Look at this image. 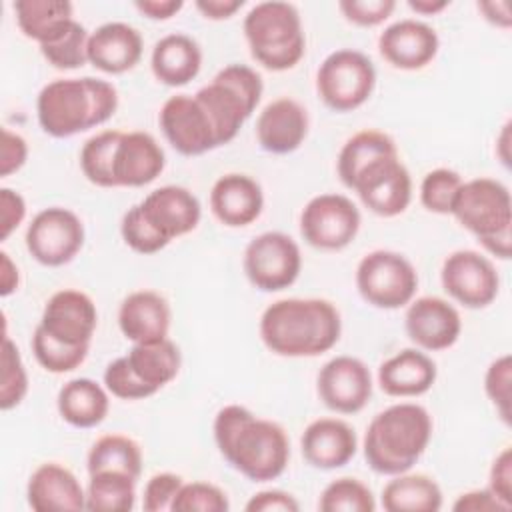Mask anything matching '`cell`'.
I'll use <instances>...</instances> for the list:
<instances>
[{"label": "cell", "mask_w": 512, "mask_h": 512, "mask_svg": "<svg viewBox=\"0 0 512 512\" xmlns=\"http://www.w3.org/2000/svg\"><path fill=\"white\" fill-rule=\"evenodd\" d=\"M436 364L420 348H404L378 368V384L384 394L410 398L426 394L436 382Z\"/></svg>", "instance_id": "28"}, {"label": "cell", "mask_w": 512, "mask_h": 512, "mask_svg": "<svg viewBox=\"0 0 512 512\" xmlns=\"http://www.w3.org/2000/svg\"><path fill=\"white\" fill-rule=\"evenodd\" d=\"M118 108L114 84L102 78H62L48 82L36 100L40 128L54 138H68L104 124Z\"/></svg>", "instance_id": "3"}, {"label": "cell", "mask_w": 512, "mask_h": 512, "mask_svg": "<svg viewBox=\"0 0 512 512\" xmlns=\"http://www.w3.org/2000/svg\"><path fill=\"white\" fill-rule=\"evenodd\" d=\"M360 230V212L344 194H318L302 208L300 234L312 248L342 250Z\"/></svg>", "instance_id": "11"}, {"label": "cell", "mask_w": 512, "mask_h": 512, "mask_svg": "<svg viewBox=\"0 0 512 512\" xmlns=\"http://www.w3.org/2000/svg\"><path fill=\"white\" fill-rule=\"evenodd\" d=\"M120 136V130H104L84 142L80 150V168L88 182L100 188H116L114 152Z\"/></svg>", "instance_id": "37"}, {"label": "cell", "mask_w": 512, "mask_h": 512, "mask_svg": "<svg viewBox=\"0 0 512 512\" xmlns=\"http://www.w3.org/2000/svg\"><path fill=\"white\" fill-rule=\"evenodd\" d=\"M28 392V374L18 346L8 334L2 336V380H0V408H16Z\"/></svg>", "instance_id": "41"}, {"label": "cell", "mask_w": 512, "mask_h": 512, "mask_svg": "<svg viewBox=\"0 0 512 512\" xmlns=\"http://www.w3.org/2000/svg\"><path fill=\"white\" fill-rule=\"evenodd\" d=\"M376 68L372 60L352 48H342L324 58L316 72L320 100L334 112L360 108L374 92Z\"/></svg>", "instance_id": "8"}, {"label": "cell", "mask_w": 512, "mask_h": 512, "mask_svg": "<svg viewBox=\"0 0 512 512\" xmlns=\"http://www.w3.org/2000/svg\"><path fill=\"white\" fill-rule=\"evenodd\" d=\"M14 14L22 34L38 46L58 40L74 22V6L68 0H18Z\"/></svg>", "instance_id": "30"}, {"label": "cell", "mask_w": 512, "mask_h": 512, "mask_svg": "<svg viewBox=\"0 0 512 512\" xmlns=\"http://www.w3.org/2000/svg\"><path fill=\"white\" fill-rule=\"evenodd\" d=\"M382 508L388 512H436L442 508V490L426 474H396L382 488Z\"/></svg>", "instance_id": "32"}, {"label": "cell", "mask_w": 512, "mask_h": 512, "mask_svg": "<svg viewBox=\"0 0 512 512\" xmlns=\"http://www.w3.org/2000/svg\"><path fill=\"white\" fill-rule=\"evenodd\" d=\"M442 288L466 308L492 304L500 290V276L492 260L476 250L452 252L440 270Z\"/></svg>", "instance_id": "13"}, {"label": "cell", "mask_w": 512, "mask_h": 512, "mask_svg": "<svg viewBox=\"0 0 512 512\" xmlns=\"http://www.w3.org/2000/svg\"><path fill=\"white\" fill-rule=\"evenodd\" d=\"M362 204L384 218L402 214L412 200V178L400 156H384L366 166L352 182Z\"/></svg>", "instance_id": "14"}, {"label": "cell", "mask_w": 512, "mask_h": 512, "mask_svg": "<svg viewBox=\"0 0 512 512\" xmlns=\"http://www.w3.org/2000/svg\"><path fill=\"white\" fill-rule=\"evenodd\" d=\"M228 496L210 482H184L172 502V512H226Z\"/></svg>", "instance_id": "44"}, {"label": "cell", "mask_w": 512, "mask_h": 512, "mask_svg": "<svg viewBox=\"0 0 512 512\" xmlns=\"http://www.w3.org/2000/svg\"><path fill=\"white\" fill-rule=\"evenodd\" d=\"M194 6L208 20H226L244 6V0H196Z\"/></svg>", "instance_id": "54"}, {"label": "cell", "mask_w": 512, "mask_h": 512, "mask_svg": "<svg viewBox=\"0 0 512 512\" xmlns=\"http://www.w3.org/2000/svg\"><path fill=\"white\" fill-rule=\"evenodd\" d=\"M150 68L158 82L174 88L186 86L202 68V50L188 34H166L152 48Z\"/></svg>", "instance_id": "29"}, {"label": "cell", "mask_w": 512, "mask_h": 512, "mask_svg": "<svg viewBox=\"0 0 512 512\" xmlns=\"http://www.w3.org/2000/svg\"><path fill=\"white\" fill-rule=\"evenodd\" d=\"M140 32L126 22H106L88 38V62L106 74L132 70L142 58Z\"/></svg>", "instance_id": "26"}, {"label": "cell", "mask_w": 512, "mask_h": 512, "mask_svg": "<svg viewBox=\"0 0 512 512\" xmlns=\"http://www.w3.org/2000/svg\"><path fill=\"white\" fill-rule=\"evenodd\" d=\"M450 214L472 232L486 252L500 260L512 254V200L506 184L494 178L462 182Z\"/></svg>", "instance_id": "5"}, {"label": "cell", "mask_w": 512, "mask_h": 512, "mask_svg": "<svg viewBox=\"0 0 512 512\" xmlns=\"http://www.w3.org/2000/svg\"><path fill=\"white\" fill-rule=\"evenodd\" d=\"M448 4V0H408V8L422 16L440 14L444 8H448Z\"/></svg>", "instance_id": "58"}, {"label": "cell", "mask_w": 512, "mask_h": 512, "mask_svg": "<svg viewBox=\"0 0 512 512\" xmlns=\"http://www.w3.org/2000/svg\"><path fill=\"white\" fill-rule=\"evenodd\" d=\"M104 386L106 390L120 400H144L154 396L156 390L142 382L136 372L130 368L126 356L112 360L104 370Z\"/></svg>", "instance_id": "45"}, {"label": "cell", "mask_w": 512, "mask_h": 512, "mask_svg": "<svg viewBox=\"0 0 512 512\" xmlns=\"http://www.w3.org/2000/svg\"><path fill=\"white\" fill-rule=\"evenodd\" d=\"M356 288L368 304L396 310L412 302L418 274L406 256L392 250H374L358 262Z\"/></svg>", "instance_id": "9"}, {"label": "cell", "mask_w": 512, "mask_h": 512, "mask_svg": "<svg viewBox=\"0 0 512 512\" xmlns=\"http://www.w3.org/2000/svg\"><path fill=\"white\" fill-rule=\"evenodd\" d=\"M168 144L182 156H200L218 148L208 114L190 94L170 96L158 114Z\"/></svg>", "instance_id": "15"}, {"label": "cell", "mask_w": 512, "mask_h": 512, "mask_svg": "<svg viewBox=\"0 0 512 512\" xmlns=\"http://www.w3.org/2000/svg\"><path fill=\"white\" fill-rule=\"evenodd\" d=\"M26 500L34 512L86 510V490L74 472L58 462H44L32 472Z\"/></svg>", "instance_id": "23"}, {"label": "cell", "mask_w": 512, "mask_h": 512, "mask_svg": "<svg viewBox=\"0 0 512 512\" xmlns=\"http://www.w3.org/2000/svg\"><path fill=\"white\" fill-rule=\"evenodd\" d=\"M98 324L94 300L74 288L54 292L42 312L40 326L56 340L70 346H90Z\"/></svg>", "instance_id": "17"}, {"label": "cell", "mask_w": 512, "mask_h": 512, "mask_svg": "<svg viewBox=\"0 0 512 512\" xmlns=\"http://www.w3.org/2000/svg\"><path fill=\"white\" fill-rule=\"evenodd\" d=\"M136 504V478L116 470L92 472L86 486V510L130 512Z\"/></svg>", "instance_id": "35"}, {"label": "cell", "mask_w": 512, "mask_h": 512, "mask_svg": "<svg viewBox=\"0 0 512 512\" xmlns=\"http://www.w3.org/2000/svg\"><path fill=\"white\" fill-rule=\"evenodd\" d=\"M478 10L484 14V18L498 26V28H510L512 16H510V4L504 0H492V2H478Z\"/></svg>", "instance_id": "57"}, {"label": "cell", "mask_w": 512, "mask_h": 512, "mask_svg": "<svg viewBox=\"0 0 512 512\" xmlns=\"http://www.w3.org/2000/svg\"><path fill=\"white\" fill-rule=\"evenodd\" d=\"M242 266L254 288L262 292H280L292 286L300 276V246L284 232H262L248 242Z\"/></svg>", "instance_id": "10"}, {"label": "cell", "mask_w": 512, "mask_h": 512, "mask_svg": "<svg viewBox=\"0 0 512 512\" xmlns=\"http://www.w3.org/2000/svg\"><path fill=\"white\" fill-rule=\"evenodd\" d=\"M28 158V144L26 140L8 130L2 128V142H0V176L8 178L10 174L18 172Z\"/></svg>", "instance_id": "50"}, {"label": "cell", "mask_w": 512, "mask_h": 512, "mask_svg": "<svg viewBox=\"0 0 512 512\" xmlns=\"http://www.w3.org/2000/svg\"><path fill=\"white\" fill-rule=\"evenodd\" d=\"M84 246V224L68 208L40 210L26 228V248L42 266H64Z\"/></svg>", "instance_id": "12"}, {"label": "cell", "mask_w": 512, "mask_h": 512, "mask_svg": "<svg viewBox=\"0 0 512 512\" xmlns=\"http://www.w3.org/2000/svg\"><path fill=\"white\" fill-rule=\"evenodd\" d=\"M316 390L326 408L338 414L360 412L372 396L370 368L354 356H334L316 378Z\"/></svg>", "instance_id": "16"}, {"label": "cell", "mask_w": 512, "mask_h": 512, "mask_svg": "<svg viewBox=\"0 0 512 512\" xmlns=\"http://www.w3.org/2000/svg\"><path fill=\"white\" fill-rule=\"evenodd\" d=\"M144 218L170 242L192 232L202 216L198 198L184 186H160L138 204Z\"/></svg>", "instance_id": "20"}, {"label": "cell", "mask_w": 512, "mask_h": 512, "mask_svg": "<svg viewBox=\"0 0 512 512\" xmlns=\"http://www.w3.org/2000/svg\"><path fill=\"white\" fill-rule=\"evenodd\" d=\"M126 360L136 376L156 392L170 384L182 366L180 348L170 338L134 344L126 354Z\"/></svg>", "instance_id": "33"}, {"label": "cell", "mask_w": 512, "mask_h": 512, "mask_svg": "<svg viewBox=\"0 0 512 512\" xmlns=\"http://www.w3.org/2000/svg\"><path fill=\"white\" fill-rule=\"evenodd\" d=\"M308 134V112L294 98H278L264 106L256 120L258 144L272 154H290Z\"/></svg>", "instance_id": "24"}, {"label": "cell", "mask_w": 512, "mask_h": 512, "mask_svg": "<svg viewBox=\"0 0 512 512\" xmlns=\"http://www.w3.org/2000/svg\"><path fill=\"white\" fill-rule=\"evenodd\" d=\"M90 346H70L54 336H50L40 324L36 326L32 334V352L38 364L52 372V374H64L76 370L88 356Z\"/></svg>", "instance_id": "39"}, {"label": "cell", "mask_w": 512, "mask_h": 512, "mask_svg": "<svg viewBox=\"0 0 512 512\" xmlns=\"http://www.w3.org/2000/svg\"><path fill=\"white\" fill-rule=\"evenodd\" d=\"M456 512H506L510 510L504 502H500L488 488L470 490L456 498L452 504Z\"/></svg>", "instance_id": "53"}, {"label": "cell", "mask_w": 512, "mask_h": 512, "mask_svg": "<svg viewBox=\"0 0 512 512\" xmlns=\"http://www.w3.org/2000/svg\"><path fill=\"white\" fill-rule=\"evenodd\" d=\"M508 140H510V122H506L504 126H502V132H500V138H498V144H500V158H502V162L508 166V152H506V148H508Z\"/></svg>", "instance_id": "59"}, {"label": "cell", "mask_w": 512, "mask_h": 512, "mask_svg": "<svg viewBox=\"0 0 512 512\" xmlns=\"http://www.w3.org/2000/svg\"><path fill=\"white\" fill-rule=\"evenodd\" d=\"M20 286L18 266L12 262L8 252H0V296L6 298L14 294Z\"/></svg>", "instance_id": "56"}, {"label": "cell", "mask_w": 512, "mask_h": 512, "mask_svg": "<svg viewBox=\"0 0 512 512\" xmlns=\"http://www.w3.org/2000/svg\"><path fill=\"white\" fill-rule=\"evenodd\" d=\"M24 218V196L12 188H0V240H8V236L24 222Z\"/></svg>", "instance_id": "51"}, {"label": "cell", "mask_w": 512, "mask_h": 512, "mask_svg": "<svg viewBox=\"0 0 512 512\" xmlns=\"http://www.w3.org/2000/svg\"><path fill=\"white\" fill-rule=\"evenodd\" d=\"M166 166V154L148 132H122L114 152V182L140 188L154 182Z\"/></svg>", "instance_id": "22"}, {"label": "cell", "mask_w": 512, "mask_h": 512, "mask_svg": "<svg viewBox=\"0 0 512 512\" xmlns=\"http://www.w3.org/2000/svg\"><path fill=\"white\" fill-rule=\"evenodd\" d=\"M182 484H184L182 476H178L174 472H158V474H154L146 482V486H144L142 508L146 512L172 510V502H174L176 494L180 492Z\"/></svg>", "instance_id": "47"}, {"label": "cell", "mask_w": 512, "mask_h": 512, "mask_svg": "<svg viewBox=\"0 0 512 512\" xmlns=\"http://www.w3.org/2000/svg\"><path fill=\"white\" fill-rule=\"evenodd\" d=\"M408 338L428 352L446 350L456 344L462 332V320L454 304L438 296H422L408 304L404 314Z\"/></svg>", "instance_id": "18"}, {"label": "cell", "mask_w": 512, "mask_h": 512, "mask_svg": "<svg viewBox=\"0 0 512 512\" xmlns=\"http://www.w3.org/2000/svg\"><path fill=\"white\" fill-rule=\"evenodd\" d=\"M170 320V304L154 290H136L128 294L118 308L120 332L132 344L168 338Z\"/></svg>", "instance_id": "27"}, {"label": "cell", "mask_w": 512, "mask_h": 512, "mask_svg": "<svg viewBox=\"0 0 512 512\" xmlns=\"http://www.w3.org/2000/svg\"><path fill=\"white\" fill-rule=\"evenodd\" d=\"M340 334V312L324 298H282L260 316L264 346L286 358L320 356L336 346Z\"/></svg>", "instance_id": "2"}, {"label": "cell", "mask_w": 512, "mask_h": 512, "mask_svg": "<svg viewBox=\"0 0 512 512\" xmlns=\"http://www.w3.org/2000/svg\"><path fill=\"white\" fill-rule=\"evenodd\" d=\"M488 490L512 508V450L506 446L492 462L490 476H488Z\"/></svg>", "instance_id": "49"}, {"label": "cell", "mask_w": 512, "mask_h": 512, "mask_svg": "<svg viewBox=\"0 0 512 512\" xmlns=\"http://www.w3.org/2000/svg\"><path fill=\"white\" fill-rule=\"evenodd\" d=\"M264 92L262 76L246 64L224 66L194 96L210 118L218 146L236 138Z\"/></svg>", "instance_id": "7"}, {"label": "cell", "mask_w": 512, "mask_h": 512, "mask_svg": "<svg viewBox=\"0 0 512 512\" xmlns=\"http://www.w3.org/2000/svg\"><path fill=\"white\" fill-rule=\"evenodd\" d=\"M214 442L224 460L252 482L276 480L290 460L286 430L272 420L254 416L240 404L218 410Z\"/></svg>", "instance_id": "1"}, {"label": "cell", "mask_w": 512, "mask_h": 512, "mask_svg": "<svg viewBox=\"0 0 512 512\" xmlns=\"http://www.w3.org/2000/svg\"><path fill=\"white\" fill-rule=\"evenodd\" d=\"M510 382H512V358L504 354L496 358L484 376V390L494 404L504 424H510Z\"/></svg>", "instance_id": "46"}, {"label": "cell", "mask_w": 512, "mask_h": 512, "mask_svg": "<svg viewBox=\"0 0 512 512\" xmlns=\"http://www.w3.org/2000/svg\"><path fill=\"white\" fill-rule=\"evenodd\" d=\"M134 6L138 12H142L150 20H168L182 10L184 2L182 0H138Z\"/></svg>", "instance_id": "55"}, {"label": "cell", "mask_w": 512, "mask_h": 512, "mask_svg": "<svg viewBox=\"0 0 512 512\" xmlns=\"http://www.w3.org/2000/svg\"><path fill=\"white\" fill-rule=\"evenodd\" d=\"M322 512H374L376 500L372 490L358 478L342 476L332 480L320 494Z\"/></svg>", "instance_id": "38"}, {"label": "cell", "mask_w": 512, "mask_h": 512, "mask_svg": "<svg viewBox=\"0 0 512 512\" xmlns=\"http://www.w3.org/2000/svg\"><path fill=\"white\" fill-rule=\"evenodd\" d=\"M88 38V30L74 20L58 40L40 46V52L54 68L74 70L88 62Z\"/></svg>", "instance_id": "40"}, {"label": "cell", "mask_w": 512, "mask_h": 512, "mask_svg": "<svg viewBox=\"0 0 512 512\" xmlns=\"http://www.w3.org/2000/svg\"><path fill=\"white\" fill-rule=\"evenodd\" d=\"M120 234L126 246H130L138 254H156L164 250L170 240L164 238L142 214L140 206L128 208V212L122 216L120 222Z\"/></svg>", "instance_id": "43"}, {"label": "cell", "mask_w": 512, "mask_h": 512, "mask_svg": "<svg viewBox=\"0 0 512 512\" xmlns=\"http://www.w3.org/2000/svg\"><path fill=\"white\" fill-rule=\"evenodd\" d=\"M432 418L414 402L392 404L378 412L364 434V458L376 474L408 472L428 448Z\"/></svg>", "instance_id": "4"}, {"label": "cell", "mask_w": 512, "mask_h": 512, "mask_svg": "<svg viewBox=\"0 0 512 512\" xmlns=\"http://www.w3.org/2000/svg\"><path fill=\"white\" fill-rule=\"evenodd\" d=\"M462 182L464 180L456 170H450V168L430 170L420 184L422 206L434 214H450Z\"/></svg>", "instance_id": "42"}, {"label": "cell", "mask_w": 512, "mask_h": 512, "mask_svg": "<svg viewBox=\"0 0 512 512\" xmlns=\"http://www.w3.org/2000/svg\"><path fill=\"white\" fill-rule=\"evenodd\" d=\"M440 40L432 26L426 22L404 18L388 28L378 38L382 58L400 70H420L438 54Z\"/></svg>", "instance_id": "19"}, {"label": "cell", "mask_w": 512, "mask_h": 512, "mask_svg": "<svg viewBox=\"0 0 512 512\" xmlns=\"http://www.w3.org/2000/svg\"><path fill=\"white\" fill-rule=\"evenodd\" d=\"M398 154L396 142L380 130H362L346 140L338 154V176L346 188L372 162Z\"/></svg>", "instance_id": "34"}, {"label": "cell", "mask_w": 512, "mask_h": 512, "mask_svg": "<svg viewBox=\"0 0 512 512\" xmlns=\"http://www.w3.org/2000/svg\"><path fill=\"white\" fill-rule=\"evenodd\" d=\"M344 18L356 26H378L396 8L394 0H342L338 2Z\"/></svg>", "instance_id": "48"}, {"label": "cell", "mask_w": 512, "mask_h": 512, "mask_svg": "<svg viewBox=\"0 0 512 512\" xmlns=\"http://www.w3.org/2000/svg\"><path fill=\"white\" fill-rule=\"evenodd\" d=\"M210 208L224 226L242 228L262 214L264 194L254 178L230 172L214 182L210 190Z\"/></svg>", "instance_id": "25"}, {"label": "cell", "mask_w": 512, "mask_h": 512, "mask_svg": "<svg viewBox=\"0 0 512 512\" xmlns=\"http://www.w3.org/2000/svg\"><path fill=\"white\" fill-rule=\"evenodd\" d=\"M86 464L88 474L100 470H116L138 480L142 474V450L136 440L124 434H106L92 444Z\"/></svg>", "instance_id": "36"}, {"label": "cell", "mask_w": 512, "mask_h": 512, "mask_svg": "<svg viewBox=\"0 0 512 512\" xmlns=\"http://www.w3.org/2000/svg\"><path fill=\"white\" fill-rule=\"evenodd\" d=\"M58 412L74 428H94L104 422L110 400L104 386L92 378L68 380L58 392Z\"/></svg>", "instance_id": "31"}, {"label": "cell", "mask_w": 512, "mask_h": 512, "mask_svg": "<svg viewBox=\"0 0 512 512\" xmlns=\"http://www.w3.org/2000/svg\"><path fill=\"white\" fill-rule=\"evenodd\" d=\"M246 512H298V500L284 490H262L250 496L246 502Z\"/></svg>", "instance_id": "52"}, {"label": "cell", "mask_w": 512, "mask_h": 512, "mask_svg": "<svg viewBox=\"0 0 512 512\" xmlns=\"http://www.w3.org/2000/svg\"><path fill=\"white\" fill-rule=\"evenodd\" d=\"M242 28L252 58L272 72L294 68L306 52L300 12L290 2H258L244 16Z\"/></svg>", "instance_id": "6"}, {"label": "cell", "mask_w": 512, "mask_h": 512, "mask_svg": "<svg viewBox=\"0 0 512 512\" xmlns=\"http://www.w3.org/2000/svg\"><path fill=\"white\" fill-rule=\"evenodd\" d=\"M300 450L310 466L318 470H336L354 458L358 438L348 422L340 418H318L304 428Z\"/></svg>", "instance_id": "21"}]
</instances>
